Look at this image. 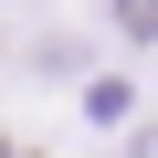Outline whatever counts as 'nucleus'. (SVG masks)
Segmentation results:
<instances>
[{
  "instance_id": "1",
  "label": "nucleus",
  "mask_w": 158,
  "mask_h": 158,
  "mask_svg": "<svg viewBox=\"0 0 158 158\" xmlns=\"http://www.w3.org/2000/svg\"><path fill=\"white\" fill-rule=\"evenodd\" d=\"M116 21H127L137 42H158V0H116Z\"/></svg>"
},
{
  "instance_id": "2",
  "label": "nucleus",
  "mask_w": 158,
  "mask_h": 158,
  "mask_svg": "<svg viewBox=\"0 0 158 158\" xmlns=\"http://www.w3.org/2000/svg\"><path fill=\"white\" fill-rule=\"evenodd\" d=\"M127 158H158V137H137V148H127Z\"/></svg>"
},
{
  "instance_id": "3",
  "label": "nucleus",
  "mask_w": 158,
  "mask_h": 158,
  "mask_svg": "<svg viewBox=\"0 0 158 158\" xmlns=\"http://www.w3.org/2000/svg\"><path fill=\"white\" fill-rule=\"evenodd\" d=\"M0 158H32V148H0Z\"/></svg>"
}]
</instances>
